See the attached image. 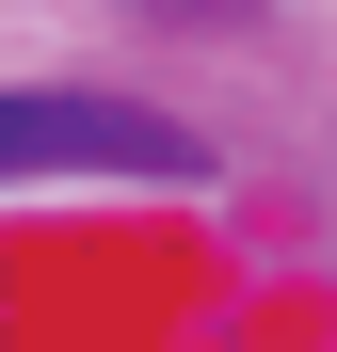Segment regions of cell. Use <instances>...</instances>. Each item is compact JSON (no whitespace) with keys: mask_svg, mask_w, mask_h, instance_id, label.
Masks as SVG:
<instances>
[{"mask_svg":"<svg viewBox=\"0 0 337 352\" xmlns=\"http://www.w3.org/2000/svg\"><path fill=\"white\" fill-rule=\"evenodd\" d=\"M0 176H209V144L129 96H0Z\"/></svg>","mask_w":337,"mask_h":352,"instance_id":"cell-1","label":"cell"}]
</instances>
